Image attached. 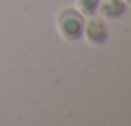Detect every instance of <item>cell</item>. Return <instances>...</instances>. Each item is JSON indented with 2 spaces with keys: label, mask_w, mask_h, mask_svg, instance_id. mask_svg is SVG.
Masks as SVG:
<instances>
[{
  "label": "cell",
  "mask_w": 131,
  "mask_h": 126,
  "mask_svg": "<svg viewBox=\"0 0 131 126\" xmlns=\"http://www.w3.org/2000/svg\"><path fill=\"white\" fill-rule=\"evenodd\" d=\"M85 15L77 8V7H65L60 10L57 17V27L60 35L68 42H75L83 37L85 30Z\"/></svg>",
  "instance_id": "6da1fadb"
},
{
  "label": "cell",
  "mask_w": 131,
  "mask_h": 126,
  "mask_svg": "<svg viewBox=\"0 0 131 126\" xmlns=\"http://www.w3.org/2000/svg\"><path fill=\"white\" fill-rule=\"evenodd\" d=\"M83 37H86V40L91 45H103L108 42L110 37V30L108 25L103 18L100 17H90V20L85 22V30H83Z\"/></svg>",
  "instance_id": "7a4b0ae2"
},
{
  "label": "cell",
  "mask_w": 131,
  "mask_h": 126,
  "mask_svg": "<svg viewBox=\"0 0 131 126\" xmlns=\"http://www.w3.org/2000/svg\"><path fill=\"white\" fill-rule=\"evenodd\" d=\"M128 10V3L125 0H101L98 12L105 18H119Z\"/></svg>",
  "instance_id": "3957f363"
},
{
  "label": "cell",
  "mask_w": 131,
  "mask_h": 126,
  "mask_svg": "<svg viewBox=\"0 0 131 126\" xmlns=\"http://www.w3.org/2000/svg\"><path fill=\"white\" fill-rule=\"evenodd\" d=\"M101 0H77V8L83 13L85 17H91L98 12V7Z\"/></svg>",
  "instance_id": "277c9868"
},
{
  "label": "cell",
  "mask_w": 131,
  "mask_h": 126,
  "mask_svg": "<svg viewBox=\"0 0 131 126\" xmlns=\"http://www.w3.org/2000/svg\"><path fill=\"white\" fill-rule=\"evenodd\" d=\"M126 3H128V7H131V0H125Z\"/></svg>",
  "instance_id": "5b68a950"
}]
</instances>
